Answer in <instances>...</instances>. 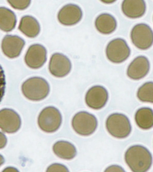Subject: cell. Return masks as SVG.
<instances>
[{
  "mask_svg": "<svg viewBox=\"0 0 153 172\" xmlns=\"http://www.w3.org/2000/svg\"><path fill=\"white\" fill-rule=\"evenodd\" d=\"M47 59V51L42 45L36 44L28 48L25 56L27 65L32 68L37 69L42 66Z\"/></svg>",
  "mask_w": 153,
  "mask_h": 172,
  "instance_id": "obj_10",
  "label": "cell"
},
{
  "mask_svg": "<svg viewBox=\"0 0 153 172\" xmlns=\"http://www.w3.org/2000/svg\"><path fill=\"white\" fill-rule=\"evenodd\" d=\"M150 69V64L148 59L143 56L135 58L128 66L127 71L128 76L134 80H138L145 77Z\"/></svg>",
  "mask_w": 153,
  "mask_h": 172,
  "instance_id": "obj_12",
  "label": "cell"
},
{
  "mask_svg": "<svg viewBox=\"0 0 153 172\" xmlns=\"http://www.w3.org/2000/svg\"><path fill=\"white\" fill-rule=\"evenodd\" d=\"M62 118L59 110L53 106L43 109L38 116V123L40 128L47 133L57 130L61 124Z\"/></svg>",
  "mask_w": 153,
  "mask_h": 172,
  "instance_id": "obj_3",
  "label": "cell"
},
{
  "mask_svg": "<svg viewBox=\"0 0 153 172\" xmlns=\"http://www.w3.org/2000/svg\"><path fill=\"white\" fill-rule=\"evenodd\" d=\"M72 125L74 131L78 134L87 136L92 134L95 130L97 121L94 115L86 112L81 111L73 117Z\"/></svg>",
  "mask_w": 153,
  "mask_h": 172,
  "instance_id": "obj_5",
  "label": "cell"
},
{
  "mask_svg": "<svg viewBox=\"0 0 153 172\" xmlns=\"http://www.w3.org/2000/svg\"><path fill=\"white\" fill-rule=\"evenodd\" d=\"M135 119L138 126L143 129L147 130L153 125V115L152 110L148 108H142L136 112Z\"/></svg>",
  "mask_w": 153,
  "mask_h": 172,
  "instance_id": "obj_18",
  "label": "cell"
},
{
  "mask_svg": "<svg viewBox=\"0 0 153 172\" xmlns=\"http://www.w3.org/2000/svg\"><path fill=\"white\" fill-rule=\"evenodd\" d=\"M95 24L99 32L105 34H109L113 32L117 25L114 17L108 13H103L98 16L96 19Z\"/></svg>",
  "mask_w": 153,
  "mask_h": 172,
  "instance_id": "obj_15",
  "label": "cell"
},
{
  "mask_svg": "<svg viewBox=\"0 0 153 172\" xmlns=\"http://www.w3.org/2000/svg\"><path fill=\"white\" fill-rule=\"evenodd\" d=\"M153 83L147 82L141 86L137 93L138 99L144 102L152 103L153 102Z\"/></svg>",
  "mask_w": 153,
  "mask_h": 172,
  "instance_id": "obj_20",
  "label": "cell"
},
{
  "mask_svg": "<svg viewBox=\"0 0 153 172\" xmlns=\"http://www.w3.org/2000/svg\"><path fill=\"white\" fill-rule=\"evenodd\" d=\"M124 171L123 169L118 165H113L110 166L107 168L105 171Z\"/></svg>",
  "mask_w": 153,
  "mask_h": 172,
  "instance_id": "obj_24",
  "label": "cell"
},
{
  "mask_svg": "<svg viewBox=\"0 0 153 172\" xmlns=\"http://www.w3.org/2000/svg\"><path fill=\"white\" fill-rule=\"evenodd\" d=\"M105 125L108 133L117 138L126 137L131 131L128 119L121 113H114L109 115L106 119Z\"/></svg>",
  "mask_w": 153,
  "mask_h": 172,
  "instance_id": "obj_2",
  "label": "cell"
},
{
  "mask_svg": "<svg viewBox=\"0 0 153 172\" xmlns=\"http://www.w3.org/2000/svg\"><path fill=\"white\" fill-rule=\"evenodd\" d=\"M126 163L134 172H144L148 171L152 163V156L145 147L134 145L129 148L125 154Z\"/></svg>",
  "mask_w": 153,
  "mask_h": 172,
  "instance_id": "obj_1",
  "label": "cell"
},
{
  "mask_svg": "<svg viewBox=\"0 0 153 172\" xmlns=\"http://www.w3.org/2000/svg\"><path fill=\"white\" fill-rule=\"evenodd\" d=\"M108 98L107 90L102 86L97 85L90 88L85 96V102L90 108L98 110L103 108Z\"/></svg>",
  "mask_w": 153,
  "mask_h": 172,
  "instance_id": "obj_8",
  "label": "cell"
},
{
  "mask_svg": "<svg viewBox=\"0 0 153 172\" xmlns=\"http://www.w3.org/2000/svg\"><path fill=\"white\" fill-rule=\"evenodd\" d=\"M6 82L4 71L0 65V102L4 95Z\"/></svg>",
  "mask_w": 153,
  "mask_h": 172,
  "instance_id": "obj_22",
  "label": "cell"
},
{
  "mask_svg": "<svg viewBox=\"0 0 153 172\" xmlns=\"http://www.w3.org/2000/svg\"><path fill=\"white\" fill-rule=\"evenodd\" d=\"M24 93L29 99L38 101L46 98L50 91L48 82L44 79L35 77L28 79L24 84Z\"/></svg>",
  "mask_w": 153,
  "mask_h": 172,
  "instance_id": "obj_4",
  "label": "cell"
},
{
  "mask_svg": "<svg viewBox=\"0 0 153 172\" xmlns=\"http://www.w3.org/2000/svg\"><path fill=\"white\" fill-rule=\"evenodd\" d=\"M70 60L65 56L59 53L52 55L49 63V69L51 74L57 77H62L68 75L71 69Z\"/></svg>",
  "mask_w": 153,
  "mask_h": 172,
  "instance_id": "obj_9",
  "label": "cell"
},
{
  "mask_svg": "<svg viewBox=\"0 0 153 172\" xmlns=\"http://www.w3.org/2000/svg\"><path fill=\"white\" fill-rule=\"evenodd\" d=\"M130 36L133 44L139 49H147L152 44V31L146 24L140 23L135 25L131 30Z\"/></svg>",
  "mask_w": 153,
  "mask_h": 172,
  "instance_id": "obj_6",
  "label": "cell"
},
{
  "mask_svg": "<svg viewBox=\"0 0 153 172\" xmlns=\"http://www.w3.org/2000/svg\"><path fill=\"white\" fill-rule=\"evenodd\" d=\"M68 169L65 166L57 163L52 164L47 169V172L60 171L68 172Z\"/></svg>",
  "mask_w": 153,
  "mask_h": 172,
  "instance_id": "obj_23",
  "label": "cell"
},
{
  "mask_svg": "<svg viewBox=\"0 0 153 172\" xmlns=\"http://www.w3.org/2000/svg\"><path fill=\"white\" fill-rule=\"evenodd\" d=\"M7 1L13 8L20 10L27 8L30 2V0H9Z\"/></svg>",
  "mask_w": 153,
  "mask_h": 172,
  "instance_id": "obj_21",
  "label": "cell"
},
{
  "mask_svg": "<svg viewBox=\"0 0 153 172\" xmlns=\"http://www.w3.org/2000/svg\"><path fill=\"white\" fill-rule=\"evenodd\" d=\"M16 17L14 13L10 10L0 7V29L6 32L12 30L16 25Z\"/></svg>",
  "mask_w": 153,
  "mask_h": 172,
  "instance_id": "obj_19",
  "label": "cell"
},
{
  "mask_svg": "<svg viewBox=\"0 0 153 172\" xmlns=\"http://www.w3.org/2000/svg\"><path fill=\"white\" fill-rule=\"evenodd\" d=\"M25 44L24 40L19 37L7 35L2 40L1 48L6 55L13 58L19 55Z\"/></svg>",
  "mask_w": 153,
  "mask_h": 172,
  "instance_id": "obj_13",
  "label": "cell"
},
{
  "mask_svg": "<svg viewBox=\"0 0 153 172\" xmlns=\"http://www.w3.org/2000/svg\"><path fill=\"white\" fill-rule=\"evenodd\" d=\"M82 12L77 5L69 4L63 6L59 11L58 19L62 24L71 25L78 23L81 19Z\"/></svg>",
  "mask_w": 153,
  "mask_h": 172,
  "instance_id": "obj_11",
  "label": "cell"
},
{
  "mask_svg": "<svg viewBox=\"0 0 153 172\" xmlns=\"http://www.w3.org/2000/svg\"><path fill=\"white\" fill-rule=\"evenodd\" d=\"M53 150L57 156L65 159H72L75 156L76 153L74 146L65 141H60L56 142L53 146Z\"/></svg>",
  "mask_w": 153,
  "mask_h": 172,
  "instance_id": "obj_17",
  "label": "cell"
},
{
  "mask_svg": "<svg viewBox=\"0 0 153 172\" xmlns=\"http://www.w3.org/2000/svg\"><path fill=\"white\" fill-rule=\"evenodd\" d=\"M19 28L26 36L31 38L36 36L40 30V25L37 20L33 17L28 16L22 18Z\"/></svg>",
  "mask_w": 153,
  "mask_h": 172,
  "instance_id": "obj_16",
  "label": "cell"
},
{
  "mask_svg": "<svg viewBox=\"0 0 153 172\" xmlns=\"http://www.w3.org/2000/svg\"><path fill=\"white\" fill-rule=\"evenodd\" d=\"M130 53V49L126 42L121 38L111 40L106 49L107 58L114 63H119L124 61L128 58Z\"/></svg>",
  "mask_w": 153,
  "mask_h": 172,
  "instance_id": "obj_7",
  "label": "cell"
},
{
  "mask_svg": "<svg viewBox=\"0 0 153 172\" xmlns=\"http://www.w3.org/2000/svg\"><path fill=\"white\" fill-rule=\"evenodd\" d=\"M121 9L123 13L131 18H138L142 16L146 10V5L142 0H126L123 2Z\"/></svg>",
  "mask_w": 153,
  "mask_h": 172,
  "instance_id": "obj_14",
  "label": "cell"
}]
</instances>
